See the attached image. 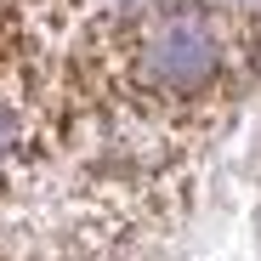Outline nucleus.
Segmentation results:
<instances>
[{
  "instance_id": "nucleus-1",
  "label": "nucleus",
  "mask_w": 261,
  "mask_h": 261,
  "mask_svg": "<svg viewBox=\"0 0 261 261\" xmlns=\"http://www.w3.org/2000/svg\"><path fill=\"white\" fill-rule=\"evenodd\" d=\"M239 23L199 0H159L137 17L119 12L108 108L137 148H182L193 130H216L239 97Z\"/></svg>"
},
{
  "instance_id": "nucleus-2",
  "label": "nucleus",
  "mask_w": 261,
  "mask_h": 261,
  "mask_svg": "<svg viewBox=\"0 0 261 261\" xmlns=\"http://www.w3.org/2000/svg\"><path fill=\"white\" fill-rule=\"evenodd\" d=\"M239 57H244V68H255V74H261V17L239 23Z\"/></svg>"
}]
</instances>
